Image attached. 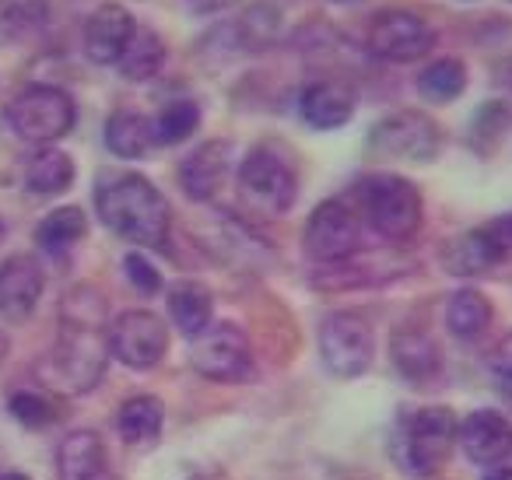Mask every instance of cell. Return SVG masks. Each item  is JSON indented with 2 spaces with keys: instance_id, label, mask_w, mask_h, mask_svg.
Segmentation results:
<instances>
[{
  "instance_id": "7c38bea8",
  "label": "cell",
  "mask_w": 512,
  "mask_h": 480,
  "mask_svg": "<svg viewBox=\"0 0 512 480\" xmlns=\"http://www.w3.org/2000/svg\"><path fill=\"white\" fill-rule=\"evenodd\" d=\"M109 354L116 361H123L134 372H148L169 351V330L165 323L148 309H130L120 312L109 326Z\"/></svg>"
},
{
  "instance_id": "cb8c5ba5",
  "label": "cell",
  "mask_w": 512,
  "mask_h": 480,
  "mask_svg": "<svg viewBox=\"0 0 512 480\" xmlns=\"http://www.w3.org/2000/svg\"><path fill=\"white\" fill-rule=\"evenodd\" d=\"M71 183H74L71 155L53 148V144H43V148L29 158V165H25V186H29V193H36V197H57V193H64Z\"/></svg>"
},
{
  "instance_id": "8fae6325",
  "label": "cell",
  "mask_w": 512,
  "mask_h": 480,
  "mask_svg": "<svg viewBox=\"0 0 512 480\" xmlns=\"http://www.w3.org/2000/svg\"><path fill=\"white\" fill-rule=\"evenodd\" d=\"M509 260H512V214H498L488 225L470 228V232H463L460 239H453L442 249V263L456 277L484 274V270Z\"/></svg>"
},
{
  "instance_id": "52a82bcc",
  "label": "cell",
  "mask_w": 512,
  "mask_h": 480,
  "mask_svg": "<svg viewBox=\"0 0 512 480\" xmlns=\"http://www.w3.org/2000/svg\"><path fill=\"white\" fill-rule=\"evenodd\" d=\"M302 249L320 267L348 263L362 249V221L358 211L344 200H323L306 221L302 232Z\"/></svg>"
},
{
  "instance_id": "ac0fdd59",
  "label": "cell",
  "mask_w": 512,
  "mask_h": 480,
  "mask_svg": "<svg viewBox=\"0 0 512 480\" xmlns=\"http://www.w3.org/2000/svg\"><path fill=\"white\" fill-rule=\"evenodd\" d=\"M460 445L470 463H502L505 456H512V421L498 410H474L460 424Z\"/></svg>"
},
{
  "instance_id": "8992f818",
  "label": "cell",
  "mask_w": 512,
  "mask_h": 480,
  "mask_svg": "<svg viewBox=\"0 0 512 480\" xmlns=\"http://www.w3.org/2000/svg\"><path fill=\"white\" fill-rule=\"evenodd\" d=\"M320 358L337 379H358L376 358V333L358 312H334L320 326Z\"/></svg>"
},
{
  "instance_id": "5b68a950",
  "label": "cell",
  "mask_w": 512,
  "mask_h": 480,
  "mask_svg": "<svg viewBox=\"0 0 512 480\" xmlns=\"http://www.w3.org/2000/svg\"><path fill=\"white\" fill-rule=\"evenodd\" d=\"M78 120V106L64 88L32 85L8 106V127L29 144H57Z\"/></svg>"
},
{
  "instance_id": "484cf974",
  "label": "cell",
  "mask_w": 512,
  "mask_h": 480,
  "mask_svg": "<svg viewBox=\"0 0 512 480\" xmlns=\"http://www.w3.org/2000/svg\"><path fill=\"white\" fill-rule=\"evenodd\" d=\"M162 64H165L162 36H158L155 29H141V25H137V32L130 36L127 50H123L120 60H116L120 74L127 81H148V78H155V74L162 71Z\"/></svg>"
},
{
  "instance_id": "5bb4252c",
  "label": "cell",
  "mask_w": 512,
  "mask_h": 480,
  "mask_svg": "<svg viewBox=\"0 0 512 480\" xmlns=\"http://www.w3.org/2000/svg\"><path fill=\"white\" fill-rule=\"evenodd\" d=\"M235 165V148L228 141H207L200 148H193L190 155L179 165V186L190 200L204 204V200H214L221 193V186L228 183Z\"/></svg>"
},
{
  "instance_id": "4dcf8cb0",
  "label": "cell",
  "mask_w": 512,
  "mask_h": 480,
  "mask_svg": "<svg viewBox=\"0 0 512 480\" xmlns=\"http://www.w3.org/2000/svg\"><path fill=\"white\" fill-rule=\"evenodd\" d=\"M8 410L18 424H25V428H32V431L50 428V424L57 421V407H53L43 393H25L22 389V393H15L8 400Z\"/></svg>"
},
{
  "instance_id": "8d00e7d4",
  "label": "cell",
  "mask_w": 512,
  "mask_h": 480,
  "mask_svg": "<svg viewBox=\"0 0 512 480\" xmlns=\"http://www.w3.org/2000/svg\"><path fill=\"white\" fill-rule=\"evenodd\" d=\"M484 480H512V466L509 470H495V473H488Z\"/></svg>"
},
{
  "instance_id": "1f68e13d",
  "label": "cell",
  "mask_w": 512,
  "mask_h": 480,
  "mask_svg": "<svg viewBox=\"0 0 512 480\" xmlns=\"http://www.w3.org/2000/svg\"><path fill=\"white\" fill-rule=\"evenodd\" d=\"M509 120H512V113L505 102H488V106L477 109L470 137H474V144H481V148H491V144L509 130Z\"/></svg>"
},
{
  "instance_id": "d6986e66",
  "label": "cell",
  "mask_w": 512,
  "mask_h": 480,
  "mask_svg": "<svg viewBox=\"0 0 512 480\" xmlns=\"http://www.w3.org/2000/svg\"><path fill=\"white\" fill-rule=\"evenodd\" d=\"M57 480H109L106 442L95 431H71L57 445Z\"/></svg>"
},
{
  "instance_id": "277c9868",
  "label": "cell",
  "mask_w": 512,
  "mask_h": 480,
  "mask_svg": "<svg viewBox=\"0 0 512 480\" xmlns=\"http://www.w3.org/2000/svg\"><path fill=\"white\" fill-rule=\"evenodd\" d=\"M460 442V421L449 407H425L400 428V466L411 477H435Z\"/></svg>"
},
{
  "instance_id": "d590c367",
  "label": "cell",
  "mask_w": 512,
  "mask_h": 480,
  "mask_svg": "<svg viewBox=\"0 0 512 480\" xmlns=\"http://www.w3.org/2000/svg\"><path fill=\"white\" fill-rule=\"evenodd\" d=\"M8 351H11V340H8V333L0 330V365H4V358H8Z\"/></svg>"
},
{
  "instance_id": "2e32d148",
  "label": "cell",
  "mask_w": 512,
  "mask_h": 480,
  "mask_svg": "<svg viewBox=\"0 0 512 480\" xmlns=\"http://www.w3.org/2000/svg\"><path fill=\"white\" fill-rule=\"evenodd\" d=\"M134 32H137V22L123 4H102L85 22V36H81L85 39V57L102 67L116 64Z\"/></svg>"
},
{
  "instance_id": "ba28073f",
  "label": "cell",
  "mask_w": 512,
  "mask_h": 480,
  "mask_svg": "<svg viewBox=\"0 0 512 480\" xmlns=\"http://www.w3.org/2000/svg\"><path fill=\"white\" fill-rule=\"evenodd\" d=\"M239 190L253 207L267 214L292 211L299 197V176L274 148H253L239 165Z\"/></svg>"
},
{
  "instance_id": "e575fe53",
  "label": "cell",
  "mask_w": 512,
  "mask_h": 480,
  "mask_svg": "<svg viewBox=\"0 0 512 480\" xmlns=\"http://www.w3.org/2000/svg\"><path fill=\"white\" fill-rule=\"evenodd\" d=\"M193 11H200V15H211V11H225V8H235L239 0H190Z\"/></svg>"
},
{
  "instance_id": "603a6c76",
  "label": "cell",
  "mask_w": 512,
  "mask_h": 480,
  "mask_svg": "<svg viewBox=\"0 0 512 480\" xmlns=\"http://www.w3.org/2000/svg\"><path fill=\"white\" fill-rule=\"evenodd\" d=\"M169 316L176 323V330L183 337H197L211 326V316H214V298L204 284L197 281H179L176 288L169 291Z\"/></svg>"
},
{
  "instance_id": "836d02e7",
  "label": "cell",
  "mask_w": 512,
  "mask_h": 480,
  "mask_svg": "<svg viewBox=\"0 0 512 480\" xmlns=\"http://www.w3.org/2000/svg\"><path fill=\"white\" fill-rule=\"evenodd\" d=\"M491 365H495L498 379H502V382H505V389H509V393H512V333L502 340V344H498L495 361H491Z\"/></svg>"
},
{
  "instance_id": "7a4b0ae2",
  "label": "cell",
  "mask_w": 512,
  "mask_h": 480,
  "mask_svg": "<svg viewBox=\"0 0 512 480\" xmlns=\"http://www.w3.org/2000/svg\"><path fill=\"white\" fill-rule=\"evenodd\" d=\"M95 211L102 225L116 232L120 239L134 242L144 249H165L169 246L172 211L158 186L137 172H123L99 186L95 193Z\"/></svg>"
},
{
  "instance_id": "f546056e",
  "label": "cell",
  "mask_w": 512,
  "mask_h": 480,
  "mask_svg": "<svg viewBox=\"0 0 512 480\" xmlns=\"http://www.w3.org/2000/svg\"><path fill=\"white\" fill-rule=\"evenodd\" d=\"M151 123H155V144H179L200 127V106L193 99H176Z\"/></svg>"
},
{
  "instance_id": "d4e9b609",
  "label": "cell",
  "mask_w": 512,
  "mask_h": 480,
  "mask_svg": "<svg viewBox=\"0 0 512 480\" xmlns=\"http://www.w3.org/2000/svg\"><path fill=\"white\" fill-rule=\"evenodd\" d=\"M491 319H495V309L491 302L474 288H460L449 295L446 302V326L456 340H481L488 333Z\"/></svg>"
},
{
  "instance_id": "7402d4cb",
  "label": "cell",
  "mask_w": 512,
  "mask_h": 480,
  "mask_svg": "<svg viewBox=\"0 0 512 480\" xmlns=\"http://www.w3.org/2000/svg\"><path fill=\"white\" fill-rule=\"evenodd\" d=\"M162 424H165V407L158 396H130L127 403L116 414V428H120V438L127 445H155L162 438Z\"/></svg>"
},
{
  "instance_id": "60d3db41",
  "label": "cell",
  "mask_w": 512,
  "mask_h": 480,
  "mask_svg": "<svg viewBox=\"0 0 512 480\" xmlns=\"http://www.w3.org/2000/svg\"><path fill=\"white\" fill-rule=\"evenodd\" d=\"M4 235H8V228H4V221H0V242H4Z\"/></svg>"
},
{
  "instance_id": "d6a6232c",
  "label": "cell",
  "mask_w": 512,
  "mask_h": 480,
  "mask_svg": "<svg viewBox=\"0 0 512 480\" xmlns=\"http://www.w3.org/2000/svg\"><path fill=\"white\" fill-rule=\"evenodd\" d=\"M123 270H127L130 284H134L141 295H158V291H162V274H158V270L151 267V260H144L141 253H130L127 260H123Z\"/></svg>"
},
{
  "instance_id": "4316f807",
  "label": "cell",
  "mask_w": 512,
  "mask_h": 480,
  "mask_svg": "<svg viewBox=\"0 0 512 480\" xmlns=\"http://www.w3.org/2000/svg\"><path fill=\"white\" fill-rule=\"evenodd\" d=\"M85 232H88V218L81 207H57V211H50L39 221L36 242H39V249L60 256L71 246H78V242L85 239Z\"/></svg>"
},
{
  "instance_id": "f1b7e54d",
  "label": "cell",
  "mask_w": 512,
  "mask_h": 480,
  "mask_svg": "<svg viewBox=\"0 0 512 480\" xmlns=\"http://www.w3.org/2000/svg\"><path fill=\"white\" fill-rule=\"evenodd\" d=\"M46 22V0H0V43L32 36Z\"/></svg>"
},
{
  "instance_id": "3957f363",
  "label": "cell",
  "mask_w": 512,
  "mask_h": 480,
  "mask_svg": "<svg viewBox=\"0 0 512 480\" xmlns=\"http://www.w3.org/2000/svg\"><path fill=\"white\" fill-rule=\"evenodd\" d=\"M358 204H362L369 228L376 235H383L386 242L414 239L421 228V218H425L418 186L404 176H390V172L362 179L358 183Z\"/></svg>"
},
{
  "instance_id": "9c48e42d",
  "label": "cell",
  "mask_w": 512,
  "mask_h": 480,
  "mask_svg": "<svg viewBox=\"0 0 512 480\" xmlns=\"http://www.w3.org/2000/svg\"><path fill=\"white\" fill-rule=\"evenodd\" d=\"M193 368L211 382H246L253 379V347L242 326L211 323L193 337Z\"/></svg>"
},
{
  "instance_id": "4fadbf2b",
  "label": "cell",
  "mask_w": 512,
  "mask_h": 480,
  "mask_svg": "<svg viewBox=\"0 0 512 480\" xmlns=\"http://www.w3.org/2000/svg\"><path fill=\"white\" fill-rule=\"evenodd\" d=\"M435 46V32L428 29V22L414 11L390 8L383 15L372 18L369 25V50L379 60H390V64H414V60H425Z\"/></svg>"
},
{
  "instance_id": "74e56055",
  "label": "cell",
  "mask_w": 512,
  "mask_h": 480,
  "mask_svg": "<svg viewBox=\"0 0 512 480\" xmlns=\"http://www.w3.org/2000/svg\"><path fill=\"white\" fill-rule=\"evenodd\" d=\"M0 480H29V477H25V473H18V470H4V473H0Z\"/></svg>"
},
{
  "instance_id": "6da1fadb",
  "label": "cell",
  "mask_w": 512,
  "mask_h": 480,
  "mask_svg": "<svg viewBox=\"0 0 512 480\" xmlns=\"http://www.w3.org/2000/svg\"><path fill=\"white\" fill-rule=\"evenodd\" d=\"M106 305L92 288H78L64 298V319L53 351L36 365V375L46 389L64 396H78L95 389L106 372L109 337L102 330Z\"/></svg>"
},
{
  "instance_id": "30bf717a",
  "label": "cell",
  "mask_w": 512,
  "mask_h": 480,
  "mask_svg": "<svg viewBox=\"0 0 512 480\" xmlns=\"http://www.w3.org/2000/svg\"><path fill=\"white\" fill-rule=\"evenodd\" d=\"M369 144H372V151L383 158H397V162H432L442 151V130L432 116L404 109V113H393V116H386L383 123H376L369 134Z\"/></svg>"
},
{
  "instance_id": "f35d334b",
  "label": "cell",
  "mask_w": 512,
  "mask_h": 480,
  "mask_svg": "<svg viewBox=\"0 0 512 480\" xmlns=\"http://www.w3.org/2000/svg\"><path fill=\"white\" fill-rule=\"evenodd\" d=\"M502 85H509V88H512V60L505 64V71H502Z\"/></svg>"
},
{
  "instance_id": "ab89813d",
  "label": "cell",
  "mask_w": 512,
  "mask_h": 480,
  "mask_svg": "<svg viewBox=\"0 0 512 480\" xmlns=\"http://www.w3.org/2000/svg\"><path fill=\"white\" fill-rule=\"evenodd\" d=\"M334 4H365V0H334Z\"/></svg>"
},
{
  "instance_id": "9a60e30c",
  "label": "cell",
  "mask_w": 512,
  "mask_h": 480,
  "mask_svg": "<svg viewBox=\"0 0 512 480\" xmlns=\"http://www.w3.org/2000/svg\"><path fill=\"white\" fill-rule=\"evenodd\" d=\"M46 277L36 256L15 253L0 263V316L11 323H25L43 298Z\"/></svg>"
},
{
  "instance_id": "e0dca14e",
  "label": "cell",
  "mask_w": 512,
  "mask_h": 480,
  "mask_svg": "<svg viewBox=\"0 0 512 480\" xmlns=\"http://www.w3.org/2000/svg\"><path fill=\"white\" fill-rule=\"evenodd\" d=\"M358 106V95L348 81H337V78H320L313 85L302 88V99H299V113L302 120L309 123L313 130H337L355 116Z\"/></svg>"
},
{
  "instance_id": "83f0119b",
  "label": "cell",
  "mask_w": 512,
  "mask_h": 480,
  "mask_svg": "<svg viewBox=\"0 0 512 480\" xmlns=\"http://www.w3.org/2000/svg\"><path fill=\"white\" fill-rule=\"evenodd\" d=\"M463 88H467V64L456 57L432 60L425 71L418 74V92L425 95L435 106H446V102L460 99Z\"/></svg>"
},
{
  "instance_id": "44dd1931",
  "label": "cell",
  "mask_w": 512,
  "mask_h": 480,
  "mask_svg": "<svg viewBox=\"0 0 512 480\" xmlns=\"http://www.w3.org/2000/svg\"><path fill=\"white\" fill-rule=\"evenodd\" d=\"M106 148L127 162L144 158L155 148V123L137 109H116L106 123Z\"/></svg>"
},
{
  "instance_id": "ffe728a7",
  "label": "cell",
  "mask_w": 512,
  "mask_h": 480,
  "mask_svg": "<svg viewBox=\"0 0 512 480\" xmlns=\"http://www.w3.org/2000/svg\"><path fill=\"white\" fill-rule=\"evenodd\" d=\"M390 351H393L397 372L411 382L432 379V375H439V368H442L439 344H435L425 330H418V326H400V330L393 333Z\"/></svg>"
}]
</instances>
